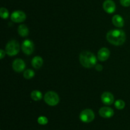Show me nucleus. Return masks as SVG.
<instances>
[{
  "mask_svg": "<svg viewBox=\"0 0 130 130\" xmlns=\"http://www.w3.org/2000/svg\"><path fill=\"white\" fill-rule=\"evenodd\" d=\"M22 50L27 55H30L34 52V44L30 40H25L23 42L21 46Z\"/></svg>",
  "mask_w": 130,
  "mask_h": 130,
  "instance_id": "obj_6",
  "label": "nucleus"
},
{
  "mask_svg": "<svg viewBox=\"0 0 130 130\" xmlns=\"http://www.w3.org/2000/svg\"><path fill=\"white\" fill-rule=\"evenodd\" d=\"M0 15L1 17L3 19H7L9 17V11L6 8L1 7L0 9Z\"/></svg>",
  "mask_w": 130,
  "mask_h": 130,
  "instance_id": "obj_19",
  "label": "nucleus"
},
{
  "mask_svg": "<svg viewBox=\"0 0 130 130\" xmlns=\"http://www.w3.org/2000/svg\"><path fill=\"white\" fill-rule=\"evenodd\" d=\"M18 33L19 35L22 37H25L28 36L29 33V29L24 24H20L18 28Z\"/></svg>",
  "mask_w": 130,
  "mask_h": 130,
  "instance_id": "obj_15",
  "label": "nucleus"
},
{
  "mask_svg": "<svg viewBox=\"0 0 130 130\" xmlns=\"http://www.w3.org/2000/svg\"><path fill=\"white\" fill-rule=\"evenodd\" d=\"M115 107L118 110H122L125 107V102L122 99H118L115 102Z\"/></svg>",
  "mask_w": 130,
  "mask_h": 130,
  "instance_id": "obj_18",
  "label": "nucleus"
},
{
  "mask_svg": "<svg viewBox=\"0 0 130 130\" xmlns=\"http://www.w3.org/2000/svg\"><path fill=\"white\" fill-rule=\"evenodd\" d=\"M99 114L104 118H110L114 114L113 109L109 107H103L99 110Z\"/></svg>",
  "mask_w": 130,
  "mask_h": 130,
  "instance_id": "obj_11",
  "label": "nucleus"
},
{
  "mask_svg": "<svg viewBox=\"0 0 130 130\" xmlns=\"http://www.w3.org/2000/svg\"><path fill=\"white\" fill-rule=\"evenodd\" d=\"M79 119L82 122L89 123L92 122L95 119V113L91 109H85L80 113Z\"/></svg>",
  "mask_w": 130,
  "mask_h": 130,
  "instance_id": "obj_5",
  "label": "nucleus"
},
{
  "mask_svg": "<svg viewBox=\"0 0 130 130\" xmlns=\"http://www.w3.org/2000/svg\"><path fill=\"white\" fill-rule=\"evenodd\" d=\"M11 20L16 23L22 22L26 19V15L21 10H17L11 14Z\"/></svg>",
  "mask_w": 130,
  "mask_h": 130,
  "instance_id": "obj_7",
  "label": "nucleus"
},
{
  "mask_svg": "<svg viewBox=\"0 0 130 130\" xmlns=\"http://www.w3.org/2000/svg\"><path fill=\"white\" fill-rule=\"evenodd\" d=\"M43 64V60L40 56H36L33 57L31 61V64L32 67L35 69H39Z\"/></svg>",
  "mask_w": 130,
  "mask_h": 130,
  "instance_id": "obj_14",
  "label": "nucleus"
},
{
  "mask_svg": "<svg viewBox=\"0 0 130 130\" xmlns=\"http://www.w3.org/2000/svg\"><path fill=\"white\" fill-rule=\"evenodd\" d=\"M30 97L34 101H39L42 99V93L38 90H32L30 93Z\"/></svg>",
  "mask_w": 130,
  "mask_h": 130,
  "instance_id": "obj_16",
  "label": "nucleus"
},
{
  "mask_svg": "<svg viewBox=\"0 0 130 130\" xmlns=\"http://www.w3.org/2000/svg\"><path fill=\"white\" fill-rule=\"evenodd\" d=\"M103 8L105 12L108 14H113L116 11V6L112 0H105L103 3Z\"/></svg>",
  "mask_w": 130,
  "mask_h": 130,
  "instance_id": "obj_8",
  "label": "nucleus"
},
{
  "mask_svg": "<svg viewBox=\"0 0 130 130\" xmlns=\"http://www.w3.org/2000/svg\"><path fill=\"white\" fill-rule=\"evenodd\" d=\"M120 3L124 7H128L130 6V0H120Z\"/></svg>",
  "mask_w": 130,
  "mask_h": 130,
  "instance_id": "obj_21",
  "label": "nucleus"
},
{
  "mask_svg": "<svg viewBox=\"0 0 130 130\" xmlns=\"http://www.w3.org/2000/svg\"><path fill=\"white\" fill-rule=\"evenodd\" d=\"M101 100L105 105H110L114 101V97L112 93L109 92H104L101 96Z\"/></svg>",
  "mask_w": 130,
  "mask_h": 130,
  "instance_id": "obj_10",
  "label": "nucleus"
},
{
  "mask_svg": "<svg viewBox=\"0 0 130 130\" xmlns=\"http://www.w3.org/2000/svg\"><path fill=\"white\" fill-rule=\"evenodd\" d=\"M95 68H96V70H98V71H102L103 69V67L100 64H96V66H95Z\"/></svg>",
  "mask_w": 130,
  "mask_h": 130,
  "instance_id": "obj_23",
  "label": "nucleus"
},
{
  "mask_svg": "<svg viewBox=\"0 0 130 130\" xmlns=\"http://www.w3.org/2000/svg\"><path fill=\"white\" fill-rule=\"evenodd\" d=\"M44 100L50 106H55L59 103L60 98L58 94L55 92L48 91L44 96Z\"/></svg>",
  "mask_w": 130,
  "mask_h": 130,
  "instance_id": "obj_4",
  "label": "nucleus"
},
{
  "mask_svg": "<svg viewBox=\"0 0 130 130\" xmlns=\"http://www.w3.org/2000/svg\"><path fill=\"white\" fill-rule=\"evenodd\" d=\"M38 122L41 125H45L48 122V120L47 117L44 116H40L38 119Z\"/></svg>",
  "mask_w": 130,
  "mask_h": 130,
  "instance_id": "obj_20",
  "label": "nucleus"
},
{
  "mask_svg": "<svg viewBox=\"0 0 130 130\" xmlns=\"http://www.w3.org/2000/svg\"><path fill=\"white\" fill-rule=\"evenodd\" d=\"M13 69L16 72H22L25 68V63L21 59H16L12 63Z\"/></svg>",
  "mask_w": 130,
  "mask_h": 130,
  "instance_id": "obj_9",
  "label": "nucleus"
},
{
  "mask_svg": "<svg viewBox=\"0 0 130 130\" xmlns=\"http://www.w3.org/2000/svg\"><path fill=\"white\" fill-rule=\"evenodd\" d=\"M5 51L9 56H15L20 51V44L17 40H12L6 44Z\"/></svg>",
  "mask_w": 130,
  "mask_h": 130,
  "instance_id": "obj_3",
  "label": "nucleus"
},
{
  "mask_svg": "<svg viewBox=\"0 0 130 130\" xmlns=\"http://www.w3.org/2000/svg\"><path fill=\"white\" fill-rule=\"evenodd\" d=\"M107 40L114 45H122L126 41V34L121 29H112L106 35Z\"/></svg>",
  "mask_w": 130,
  "mask_h": 130,
  "instance_id": "obj_1",
  "label": "nucleus"
},
{
  "mask_svg": "<svg viewBox=\"0 0 130 130\" xmlns=\"http://www.w3.org/2000/svg\"><path fill=\"white\" fill-rule=\"evenodd\" d=\"M5 54H6V51H4L3 49L0 50V58L1 59H3V57L5 56Z\"/></svg>",
  "mask_w": 130,
  "mask_h": 130,
  "instance_id": "obj_22",
  "label": "nucleus"
},
{
  "mask_svg": "<svg viewBox=\"0 0 130 130\" xmlns=\"http://www.w3.org/2000/svg\"><path fill=\"white\" fill-rule=\"evenodd\" d=\"M79 61L83 66L86 68H90L96 66L97 60L93 53L85 50L80 54Z\"/></svg>",
  "mask_w": 130,
  "mask_h": 130,
  "instance_id": "obj_2",
  "label": "nucleus"
},
{
  "mask_svg": "<svg viewBox=\"0 0 130 130\" xmlns=\"http://www.w3.org/2000/svg\"><path fill=\"white\" fill-rule=\"evenodd\" d=\"M34 75H35V73L32 70H30V69L25 70L24 72V77L25 79H32V78L34 77Z\"/></svg>",
  "mask_w": 130,
  "mask_h": 130,
  "instance_id": "obj_17",
  "label": "nucleus"
},
{
  "mask_svg": "<svg viewBox=\"0 0 130 130\" xmlns=\"http://www.w3.org/2000/svg\"><path fill=\"white\" fill-rule=\"evenodd\" d=\"M110 56V51L107 48L103 47L100 48L98 52L97 57L100 61H105L109 59Z\"/></svg>",
  "mask_w": 130,
  "mask_h": 130,
  "instance_id": "obj_12",
  "label": "nucleus"
},
{
  "mask_svg": "<svg viewBox=\"0 0 130 130\" xmlns=\"http://www.w3.org/2000/svg\"><path fill=\"white\" fill-rule=\"evenodd\" d=\"M112 22L113 24L117 28H123L124 26V19L119 15H114L112 19Z\"/></svg>",
  "mask_w": 130,
  "mask_h": 130,
  "instance_id": "obj_13",
  "label": "nucleus"
}]
</instances>
